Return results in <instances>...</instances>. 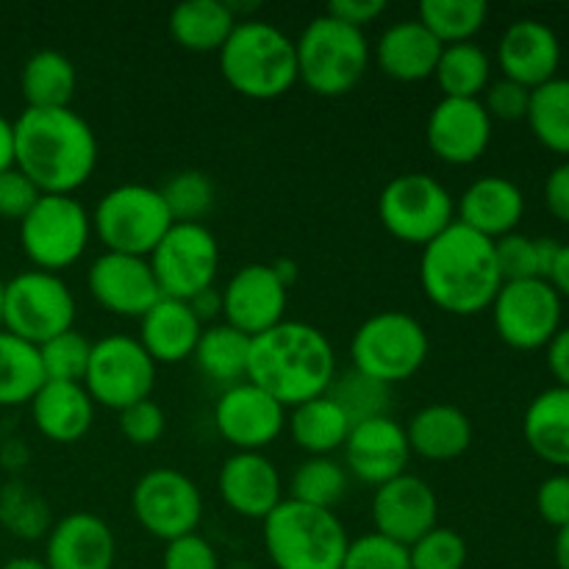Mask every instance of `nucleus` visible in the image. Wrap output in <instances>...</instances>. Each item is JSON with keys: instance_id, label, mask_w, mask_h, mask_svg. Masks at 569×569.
I'll list each match as a JSON object with an SVG mask.
<instances>
[{"instance_id": "obj_23", "label": "nucleus", "mask_w": 569, "mask_h": 569, "mask_svg": "<svg viewBox=\"0 0 569 569\" xmlns=\"http://www.w3.org/2000/svg\"><path fill=\"white\" fill-rule=\"evenodd\" d=\"M220 498L244 520H267L283 500L281 472L264 453H231L217 472Z\"/></svg>"}, {"instance_id": "obj_16", "label": "nucleus", "mask_w": 569, "mask_h": 569, "mask_svg": "<svg viewBox=\"0 0 569 569\" xmlns=\"http://www.w3.org/2000/svg\"><path fill=\"white\" fill-rule=\"evenodd\" d=\"M214 428L233 453H264L287 428V409L256 383L239 381L217 398Z\"/></svg>"}, {"instance_id": "obj_29", "label": "nucleus", "mask_w": 569, "mask_h": 569, "mask_svg": "<svg viewBox=\"0 0 569 569\" xmlns=\"http://www.w3.org/2000/svg\"><path fill=\"white\" fill-rule=\"evenodd\" d=\"M406 428L411 456L426 461H453L472 445V422L459 406L431 403L417 411Z\"/></svg>"}, {"instance_id": "obj_61", "label": "nucleus", "mask_w": 569, "mask_h": 569, "mask_svg": "<svg viewBox=\"0 0 569 569\" xmlns=\"http://www.w3.org/2000/svg\"><path fill=\"white\" fill-rule=\"evenodd\" d=\"M0 569H50L44 565V559H33V556H14V559L6 561Z\"/></svg>"}, {"instance_id": "obj_44", "label": "nucleus", "mask_w": 569, "mask_h": 569, "mask_svg": "<svg viewBox=\"0 0 569 569\" xmlns=\"http://www.w3.org/2000/svg\"><path fill=\"white\" fill-rule=\"evenodd\" d=\"M411 569H465L467 542L453 528L437 526L409 548Z\"/></svg>"}, {"instance_id": "obj_25", "label": "nucleus", "mask_w": 569, "mask_h": 569, "mask_svg": "<svg viewBox=\"0 0 569 569\" xmlns=\"http://www.w3.org/2000/svg\"><path fill=\"white\" fill-rule=\"evenodd\" d=\"M526 214V194L515 181L503 176H483L465 189L456 203V222L481 237L498 239L517 231Z\"/></svg>"}, {"instance_id": "obj_52", "label": "nucleus", "mask_w": 569, "mask_h": 569, "mask_svg": "<svg viewBox=\"0 0 569 569\" xmlns=\"http://www.w3.org/2000/svg\"><path fill=\"white\" fill-rule=\"evenodd\" d=\"M387 11V3L383 0H333L326 9V14L337 17L345 26H353L359 31H365L370 22H376L378 17Z\"/></svg>"}, {"instance_id": "obj_10", "label": "nucleus", "mask_w": 569, "mask_h": 569, "mask_svg": "<svg viewBox=\"0 0 569 569\" xmlns=\"http://www.w3.org/2000/svg\"><path fill=\"white\" fill-rule=\"evenodd\" d=\"M378 220L398 242L426 248L456 222V200L439 178L403 172L378 194Z\"/></svg>"}, {"instance_id": "obj_41", "label": "nucleus", "mask_w": 569, "mask_h": 569, "mask_svg": "<svg viewBox=\"0 0 569 569\" xmlns=\"http://www.w3.org/2000/svg\"><path fill=\"white\" fill-rule=\"evenodd\" d=\"M328 398L348 415L350 426H356V422L387 415L389 387L361 376V372L350 370L345 372V376L333 378L331 389H328Z\"/></svg>"}, {"instance_id": "obj_5", "label": "nucleus", "mask_w": 569, "mask_h": 569, "mask_svg": "<svg viewBox=\"0 0 569 569\" xmlns=\"http://www.w3.org/2000/svg\"><path fill=\"white\" fill-rule=\"evenodd\" d=\"M264 550L276 569H339L350 537L328 509L283 498L261 522Z\"/></svg>"}, {"instance_id": "obj_60", "label": "nucleus", "mask_w": 569, "mask_h": 569, "mask_svg": "<svg viewBox=\"0 0 569 569\" xmlns=\"http://www.w3.org/2000/svg\"><path fill=\"white\" fill-rule=\"evenodd\" d=\"M272 270H276V276L281 278L283 281V287H292L295 283V278H298V267H295V261H289V259H278V261H272Z\"/></svg>"}, {"instance_id": "obj_54", "label": "nucleus", "mask_w": 569, "mask_h": 569, "mask_svg": "<svg viewBox=\"0 0 569 569\" xmlns=\"http://www.w3.org/2000/svg\"><path fill=\"white\" fill-rule=\"evenodd\" d=\"M545 350H548V370L556 378V387L569 389V326L559 328Z\"/></svg>"}, {"instance_id": "obj_11", "label": "nucleus", "mask_w": 569, "mask_h": 569, "mask_svg": "<svg viewBox=\"0 0 569 569\" xmlns=\"http://www.w3.org/2000/svg\"><path fill=\"white\" fill-rule=\"evenodd\" d=\"M76 295L56 272L26 270L3 281V331L44 345L59 333L72 331Z\"/></svg>"}, {"instance_id": "obj_20", "label": "nucleus", "mask_w": 569, "mask_h": 569, "mask_svg": "<svg viewBox=\"0 0 569 569\" xmlns=\"http://www.w3.org/2000/svg\"><path fill=\"white\" fill-rule=\"evenodd\" d=\"M87 287L100 309L117 317H133V320H142L150 306L161 298L148 259L109 253V250H103L89 264Z\"/></svg>"}, {"instance_id": "obj_40", "label": "nucleus", "mask_w": 569, "mask_h": 569, "mask_svg": "<svg viewBox=\"0 0 569 569\" xmlns=\"http://www.w3.org/2000/svg\"><path fill=\"white\" fill-rule=\"evenodd\" d=\"M0 526L14 533L17 539L48 537V531L53 528L50 506L28 483L11 481L0 489Z\"/></svg>"}, {"instance_id": "obj_39", "label": "nucleus", "mask_w": 569, "mask_h": 569, "mask_svg": "<svg viewBox=\"0 0 569 569\" xmlns=\"http://www.w3.org/2000/svg\"><path fill=\"white\" fill-rule=\"evenodd\" d=\"M289 489V498L298 503L333 511V506L348 492V470L331 456H309L298 465Z\"/></svg>"}, {"instance_id": "obj_49", "label": "nucleus", "mask_w": 569, "mask_h": 569, "mask_svg": "<svg viewBox=\"0 0 569 569\" xmlns=\"http://www.w3.org/2000/svg\"><path fill=\"white\" fill-rule=\"evenodd\" d=\"M39 198L42 192L33 187L26 172H20L17 167L0 172V220H11L20 226L22 217L37 206Z\"/></svg>"}, {"instance_id": "obj_17", "label": "nucleus", "mask_w": 569, "mask_h": 569, "mask_svg": "<svg viewBox=\"0 0 569 569\" xmlns=\"http://www.w3.org/2000/svg\"><path fill=\"white\" fill-rule=\"evenodd\" d=\"M370 515L376 533L411 548L417 539L439 526V500L431 483L422 481L420 476L403 472L376 489Z\"/></svg>"}, {"instance_id": "obj_3", "label": "nucleus", "mask_w": 569, "mask_h": 569, "mask_svg": "<svg viewBox=\"0 0 569 569\" xmlns=\"http://www.w3.org/2000/svg\"><path fill=\"white\" fill-rule=\"evenodd\" d=\"M420 287L439 311L456 317L481 315L503 287L495 242L453 222L422 248Z\"/></svg>"}, {"instance_id": "obj_53", "label": "nucleus", "mask_w": 569, "mask_h": 569, "mask_svg": "<svg viewBox=\"0 0 569 569\" xmlns=\"http://www.w3.org/2000/svg\"><path fill=\"white\" fill-rule=\"evenodd\" d=\"M545 206L559 222L569 226V161L553 167L545 181Z\"/></svg>"}, {"instance_id": "obj_59", "label": "nucleus", "mask_w": 569, "mask_h": 569, "mask_svg": "<svg viewBox=\"0 0 569 569\" xmlns=\"http://www.w3.org/2000/svg\"><path fill=\"white\" fill-rule=\"evenodd\" d=\"M553 553H556V565H559V569H569V526L559 528V533H556Z\"/></svg>"}, {"instance_id": "obj_33", "label": "nucleus", "mask_w": 569, "mask_h": 569, "mask_svg": "<svg viewBox=\"0 0 569 569\" xmlns=\"http://www.w3.org/2000/svg\"><path fill=\"white\" fill-rule=\"evenodd\" d=\"M289 437L303 453L331 456L345 448L350 433V420L328 395L295 406L287 420Z\"/></svg>"}, {"instance_id": "obj_58", "label": "nucleus", "mask_w": 569, "mask_h": 569, "mask_svg": "<svg viewBox=\"0 0 569 569\" xmlns=\"http://www.w3.org/2000/svg\"><path fill=\"white\" fill-rule=\"evenodd\" d=\"M548 283L556 289V292H559V298L569 300V242L561 244L559 259H556V267H553V272H550Z\"/></svg>"}, {"instance_id": "obj_46", "label": "nucleus", "mask_w": 569, "mask_h": 569, "mask_svg": "<svg viewBox=\"0 0 569 569\" xmlns=\"http://www.w3.org/2000/svg\"><path fill=\"white\" fill-rule=\"evenodd\" d=\"M495 259H498L500 278L506 281H528L539 278L537 270V239L526 233H509L495 242Z\"/></svg>"}, {"instance_id": "obj_35", "label": "nucleus", "mask_w": 569, "mask_h": 569, "mask_svg": "<svg viewBox=\"0 0 569 569\" xmlns=\"http://www.w3.org/2000/svg\"><path fill=\"white\" fill-rule=\"evenodd\" d=\"M42 387L44 370L37 345L0 328V406H28Z\"/></svg>"}, {"instance_id": "obj_50", "label": "nucleus", "mask_w": 569, "mask_h": 569, "mask_svg": "<svg viewBox=\"0 0 569 569\" xmlns=\"http://www.w3.org/2000/svg\"><path fill=\"white\" fill-rule=\"evenodd\" d=\"M161 569H220L217 550L200 533H187L164 545Z\"/></svg>"}, {"instance_id": "obj_42", "label": "nucleus", "mask_w": 569, "mask_h": 569, "mask_svg": "<svg viewBox=\"0 0 569 569\" xmlns=\"http://www.w3.org/2000/svg\"><path fill=\"white\" fill-rule=\"evenodd\" d=\"M159 192L170 209L172 222H200L209 214L217 198L211 178L198 170L176 172L172 178H167Z\"/></svg>"}, {"instance_id": "obj_57", "label": "nucleus", "mask_w": 569, "mask_h": 569, "mask_svg": "<svg viewBox=\"0 0 569 569\" xmlns=\"http://www.w3.org/2000/svg\"><path fill=\"white\" fill-rule=\"evenodd\" d=\"M14 167V120L0 114V172Z\"/></svg>"}, {"instance_id": "obj_9", "label": "nucleus", "mask_w": 569, "mask_h": 569, "mask_svg": "<svg viewBox=\"0 0 569 569\" xmlns=\"http://www.w3.org/2000/svg\"><path fill=\"white\" fill-rule=\"evenodd\" d=\"M92 237V214L76 194H42L20 222L26 259L33 270L56 276L83 259Z\"/></svg>"}, {"instance_id": "obj_43", "label": "nucleus", "mask_w": 569, "mask_h": 569, "mask_svg": "<svg viewBox=\"0 0 569 569\" xmlns=\"http://www.w3.org/2000/svg\"><path fill=\"white\" fill-rule=\"evenodd\" d=\"M89 356H92V342L81 331H76V328L48 339L44 345H39L44 381L81 383L83 376H87Z\"/></svg>"}, {"instance_id": "obj_2", "label": "nucleus", "mask_w": 569, "mask_h": 569, "mask_svg": "<svg viewBox=\"0 0 569 569\" xmlns=\"http://www.w3.org/2000/svg\"><path fill=\"white\" fill-rule=\"evenodd\" d=\"M337 378V353L320 328L283 320L250 339L248 381L264 389L283 409L328 395Z\"/></svg>"}, {"instance_id": "obj_30", "label": "nucleus", "mask_w": 569, "mask_h": 569, "mask_svg": "<svg viewBox=\"0 0 569 569\" xmlns=\"http://www.w3.org/2000/svg\"><path fill=\"white\" fill-rule=\"evenodd\" d=\"M522 437L545 465L569 467V389L550 387L528 403Z\"/></svg>"}, {"instance_id": "obj_26", "label": "nucleus", "mask_w": 569, "mask_h": 569, "mask_svg": "<svg viewBox=\"0 0 569 569\" xmlns=\"http://www.w3.org/2000/svg\"><path fill=\"white\" fill-rule=\"evenodd\" d=\"M203 322L187 300L159 298L139 320V345L156 365H181L192 359Z\"/></svg>"}, {"instance_id": "obj_32", "label": "nucleus", "mask_w": 569, "mask_h": 569, "mask_svg": "<svg viewBox=\"0 0 569 569\" xmlns=\"http://www.w3.org/2000/svg\"><path fill=\"white\" fill-rule=\"evenodd\" d=\"M76 64L61 50L44 48L28 56L20 72L26 109H67L76 94Z\"/></svg>"}, {"instance_id": "obj_12", "label": "nucleus", "mask_w": 569, "mask_h": 569, "mask_svg": "<svg viewBox=\"0 0 569 569\" xmlns=\"http://www.w3.org/2000/svg\"><path fill=\"white\" fill-rule=\"evenodd\" d=\"M148 264L161 298L192 300L214 287L220 272V244L203 222H172Z\"/></svg>"}, {"instance_id": "obj_4", "label": "nucleus", "mask_w": 569, "mask_h": 569, "mask_svg": "<svg viewBox=\"0 0 569 569\" xmlns=\"http://www.w3.org/2000/svg\"><path fill=\"white\" fill-rule=\"evenodd\" d=\"M217 56L228 87L248 100H276L298 83L295 39L267 20H239Z\"/></svg>"}, {"instance_id": "obj_14", "label": "nucleus", "mask_w": 569, "mask_h": 569, "mask_svg": "<svg viewBox=\"0 0 569 569\" xmlns=\"http://www.w3.org/2000/svg\"><path fill=\"white\" fill-rule=\"evenodd\" d=\"M131 509L139 526L167 545L187 533H198L203 520V495L181 470L156 467L133 483Z\"/></svg>"}, {"instance_id": "obj_55", "label": "nucleus", "mask_w": 569, "mask_h": 569, "mask_svg": "<svg viewBox=\"0 0 569 569\" xmlns=\"http://www.w3.org/2000/svg\"><path fill=\"white\" fill-rule=\"evenodd\" d=\"M189 306H192V311L198 315L200 322H209L214 320L217 315H222V295L220 289H206V292H200L198 298L189 300Z\"/></svg>"}, {"instance_id": "obj_15", "label": "nucleus", "mask_w": 569, "mask_h": 569, "mask_svg": "<svg viewBox=\"0 0 569 569\" xmlns=\"http://www.w3.org/2000/svg\"><path fill=\"white\" fill-rule=\"evenodd\" d=\"M489 309L500 342L515 350L548 348L561 328V298L542 278L506 281Z\"/></svg>"}, {"instance_id": "obj_27", "label": "nucleus", "mask_w": 569, "mask_h": 569, "mask_svg": "<svg viewBox=\"0 0 569 569\" xmlns=\"http://www.w3.org/2000/svg\"><path fill=\"white\" fill-rule=\"evenodd\" d=\"M439 56H442V44L431 37V31L420 20L392 22L376 44L378 70L400 83L433 78Z\"/></svg>"}, {"instance_id": "obj_18", "label": "nucleus", "mask_w": 569, "mask_h": 569, "mask_svg": "<svg viewBox=\"0 0 569 569\" xmlns=\"http://www.w3.org/2000/svg\"><path fill=\"white\" fill-rule=\"evenodd\" d=\"M222 295V317L244 337H259L287 320L289 289L270 264H244L228 278Z\"/></svg>"}, {"instance_id": "obj_56", "label": "nucleus", "mask_w": 569, "mask_h": 569, "mask_svg": "<svg viewBox=\"0 0 569 569\" xmlns=\"http://www.w3.org/2000/svg\"><path fill=\"white\" fill-rule=\"evenodd\" d=\"M559 250H561L559 239H550V237L537 239V270L542 281H548L550 272H553L556 259H559Z\"/></svg>"}, {"instance_id": "obj_51", "label": "nucleus", "mask_w": 569, "mask_h": 569, "mask_svg": "<svg viewBox=\"0 0 569 569\" xmlns=\"http://www.w3.org/2000/svg\"><path fill=\"white\" fill-rule=\"evenodd\" d=\"M537 511L548 526L559 528L569 526V476L567 472H556V476L545 478L537 489Z\"/></svg>"}, {"instance_id": "obj_47", "label": "nucleus", "mask_w": 569, "mask_h": 569, "mask_svg": "<svg viewBox=\"0 0 569 569\" xmlns=\"http://www.w3.org/2000/svg\"><path fill=\"white\" fill-rule=\"evenodd\" d=\"M167 417L156 400H139V403L128 406L126 411H120V433L137 448H148L156 445L164 437Z\"/></svg>"}, {"instance_id": "obj_24", "label": "nucleus", "mask_w": 569, "mask_h": 569, "mask_svg": "<svg viewBox=\"0 0 569 569\" xmlns=\"http://www.w3.org/2000/svg\"><path fill=\"white\" fill-rule=\"evenodd\" d=\"M561 64V42L550 26L539 20H517L498 42V67L503 78L526 89L553 81Z\"/></svg>"}, {"instance_id": "obj_28", "label": "nucleus", "mask_w": 569, "mask_h": 569, "mask_svg": "<svg viewBox=\"0 0 569 569\" xmlns=\"http://www.w3.org/2000/svg\"><path fill=\"white\" fill-rule=\"evenodd\" d=\"M28 406L37 431L56 445L78 442L94 422V403L83 383L44 381Z\"/></svg>"}, {"instance_id": "obj_13", "label": "nucleus", "mask_w": 569, "mask_h": 569, "mask_svg": "<svg viewBox=\"0 0 569 569\" xmlns=\"http://www.w3.org/2000/svg\"><path fill=\"white\" fill-rule=\"evenodd\" d=\"M81 383L94 406L120 415L128 406L150 398L156 387V361L144 353L139 339L109 333L92 342V356Z\"/></svg>"}, {"instance_id": "obj_1", "label": "nucleus", "mask_w": 569, "mask_h": 569, "mask_svg": "<svg viewBox=\"0 0 569 569\" xmlns=\"http://www.w3.org/2000/svg\"><path fill=\"white\" fill-rule=\"evenodd\" d=\"M14 167L42 194H76L98 167V137L70 106L26 109L14 120Z\"/></svg>"}, {"instance_id": "obj_31", "label": "nucleus", "mask_w": 569, "mask_h": 569, "mask_svg": "<svg viewBox=\"0 0 569 569\" xmlns=\"http://www.w3.org/2000/svg\"><path fill=\"white\" fill-rule=\"evenodd\" d=\"M231 6L222 0H183L170 11V37L189 53H220L237 28Z\"/></svg>"}, {"instance_id": "obj_48", "label": "nucleus", "mask_w": 569, "mask_h": 569, "mask_svg": "<svg viewBox=\"0 0 569 569\" xmlns=\"http://www.w3.org/2000/svg\"><path fill=\"white\" fill-rule=\"evenodd\" d=\"M481 103L487 114L492 117V122L526 120L528 103H531V89L520 87V83L509 81V78H500V81H489Z\"/></svg>"}, {"instance_id": "obj_38", "label": "nucleus", "mask_w": 569, "mask_h": 569, "mask_svg": "<svg viewBox=\"0 0 569 569\" xmlns=\"http://www.w3.org/2000/svg\"><path fill=\"white\" fill-rule=\"evenodd\" d=\"M487 17L489 6L483 0H422L417 20L442 48H448V44L472 42Z\"/></svg>"}, {"instance_id": "obj_7", "label": "nucleus", "mask_w": 569, "mask_h": 569, "mask_svg": "<svg viewBox=\"0 0 569 569\" xmlns=\"http://www.w3.org/2000/svg\"><path fill=\"white\" fill-rule=\"evenodd\" d=\"M431 353L428 331L409 311H378L350 339L353 370L392 387L415 378Z\"/></svg>"}, {"instance_id": "obj_19", "label": "nucleus", "mask_w": 569, "mask_h": 569, "mask_svg": "<svg viewBox=\"0 0 569 569\" xmlns=\"http://www.w3.org/2000/svg\"><path fill=\"white\" fill-rule=\"evenodd\" d=\"M426 142L445 164H476L492 142V117L481 100L442 98L428 114Z\"/></svg>"}, {"instance_id": "obj_22", "label": "nucleus", "mask_w": 569, "mask_h": 569, "mask_svg": "<svg viewBox=\"0 0 569 569\" xmlns=\"http://www.w3.org/2000/svg\"><path fill=\"white\" fill-rule=\"evenodd\" d=\"M114 531L92 511H72L48 531L44 565L50 569H114Z\"/></svg>"}, {"instance_id": "obj_6", "label": "nucleus", "mask_w": 569, "mask_h": 569, "mask_svg": "<svg viewBox=\"0 0 569 569\" xmlns=\"http://www.w3.org/2000/svg\"><path fill=\"white\" fill-rule=\"evenodd\" d=\"M298 53V81L320 98H342L353 92L370 67V42L367 33L345 26L337 17L326 14L306 22L295 39Z\"/></svg>"}, {"instance_id": "obj_37", "label": "nucleus", "mask_w": 569, "mask_h": 569, "mask_svg": "<svg viewBox=\"0 0 569 569\" xmlns=\"http://www.w3.org/2000/svg\"><path fill=\"white\" fill-rule=\"evenodd\" d=\"M526 122L542 148L569 156V78L556 76L553 81L531 89Z\"/></svg>"}, {"instance_id": "obj_21", "label": "nucleus", "mask_w": 569, "mask_h": 569, "mask_svg": "<svg viewBox=\"0 0 569 569\" xmlns=\"http://www.w3.org/2000/svg\"><path fill=\"white\" fill-rule=\"evenodd\" d=\"M342 450L345 470L376 489L392 478L403 476L411 459L406 428L389 415L356 422Z\"/></svg>"}, {"instance_id": "obj_34", "label": "nucleus", "mask_w": 569, "mask_h": 569, "mask_svg": "<svg viewBox=\"0 0 569 569\" xmlns=\"http://www.w3.org/2000/svg\"><path fill=\"white\" fill-rule=\"evenodd\" d=\"M192 359L198 361V370L209 381L228 389L239 381H248L250 337H244L228 322H209L203 326Z\"/></svg>"}, {"instance_id": "obj_8", "label": "nucleus", "mask_w": 569, "mask_h": 569, "mask_svg": "<svg viewBox=\"0 0 569 569\" xmlns=\"http://www.w3.org/2000/svg\"><path fill=\"white\" fill-rule=\"evenodd\" d=\"M170 228V209L159 189L148 183H120L92 211V233L109 253L148 259Z\"/></svg>"}, {"instance_id": "obj_45", "label": "nucleus", "mask_w": 569, "mask_h": 569, "mask_svg": "<svg viewBox=\"0 0 569 569\" xmlns=\"http://www.w3.org/2000/svg\"><path fill=\"white\" fill-rule=\"evenodd\" d=\"M339 569H411L409 548L381 533H365L359 539H350Z\"/></svg>"}, {"instance_id": "obj_62", "label": "nucleus", "mask_w": 569, "mask_h": 569, "mask_svg": "<svg viewBox=\"0 0 569 569\" xmlns=\"http://www.w3.org/2000/svg\"><path fill=\"white\" fill-rule=\"evenodd\" d=\"M0 328H3V281H0Z\"/></svg>"}, {"instance_id": "obj_36", "label": "nucleus", "mask_w": 569, "mask_h": 569, "mask_svg": "<svg viewBox=\"0 0 569 569\" xmlns=\"http://www.w3.org/2000/svg\"><path fill=\"white\" fill-rule=\"evenodd\" d=\"M492 78V59L476 42L448 44L442 48L439 64L433 70V81L442 89L445 98L481 100Z\"/></svg>"}]
</instances>
